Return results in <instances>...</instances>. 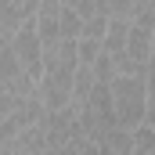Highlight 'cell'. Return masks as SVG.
<instances>
[{"label":"cell","instance_id":"6da1fadb","mask_svg":"<svg viewBox=\"0 0 155 155\" xmlns=\"http://www.w3.org/2000/svg\"><path fill=\"white\" fill-rule=\"evenodd\" d=\"M112 101H116V119L123 130L137 134L148 123V79L141 76H116L112 79Z\"/></svg>","mask_w":155,"mask_h":155},{"label":"cell","instance_id":"7a4b0ae2","mask_svg":"<svg viewBox=\"0 0 155 155\" xmlns=\"http://www.w3.org/2000/svg\"><path fill=\"white\" fill-rule=\"evenodd\" d=\"M61 11H65V0H40L36 29H40V36H43V43L61 40Z\"/></svg>","mask_w":155,"mask_h":155},{"label":"cell","instance_id":"3957f363","mask_svg":"<svg viewBox=\"0 0 155 155\" xmlns=\"http://www.w3.org/2000/svg\"><path fill=\"white\" fill-rule=\"evenodd\" d=\"M22 76H29L15 54V43L11 40H0V87H15Z\"/></svg>","mask_w":155,"mask_h":155},{"label":"cell","instance_id":"277c9868","mask_svg":"<svg viewBox=\"0 0 155 155\" xmlns=\"http://www.w3.org/2000/svg\"><path fill=\"white\" fill-rule=\"evenodd\" d=\"M101 152L105 155H134V134L130 130H112L108 137H105V144H101Z\"/></svg>","mask_w":155,"mask_h":155},{"label":"cell","instance_id":"5b68a950","mask_svg":"<svg viewBox=\"0 0 155 155\" xmlns=\"http://www.w3.org/2000/svg\"><path fill=\"white\" fill-rule=\"evenodd\" d=\"M83 36V18L76 15V7L65 0V11H61V40H79Z\"/></svg>","mask_w":155,"mask_h":155},{"label":"cell","instance_id":"8992f818","mask_svg":"<svg viewBox=\"0 0 155 155\" xmlns=\"http://www.w3.org/2000/svg\"><path fill=\"white\" fill-rule=\"evenodd\" d=\"M101 54H105V43L101 40H79V69H90Z\"/></svg>","mask_w":155,"mask_h":155},{"label":"cell","instance_id":"52a82bcc","mask_svg":"<svg viewBox=\"0 0 155 155\" xmlns=\"http://www.w3.org/2000/svg\"><path fill=\"white\" fill-rule=\"evenodd\" d=\"M90 69H94V76H97V83H112V79L119 76V69H116V58H112L108 51H105V54H101V58H97V61H94Z\"/></svg>","mask_w":155,"mask_h":155},{"label":"cell","instance_id":"ba28073f","mask_svg":"<svg viewBox=\"0 0 155 155\" xmlns=\"http://www.w3.org/2000/svg\"><path fill=\"white\" fill-rule=\"evenodd\" d=\"M134 155H155V130L152 126H141L134 134Z\"/></svg>","mask_w":155,"mask_h":155},{"label":"cell","instance_id":"9c48e42d","mask_svg":"<svg viewBox=\"0 0 155 155\" xmlns=\"http://www.w3.org/2000/svg\"><path fill=\"white\" fill-rule=\"evenodd\" d=\"M72 7H76V15L87 22V18H94V15H101L105 7H108V0H69Z\"/></svg>","mask_w":155,"mask_h":155},{"label":"cell","instance_id":"30bf717a","mask_svg":"<svg viewBox=\"0 0 155 155\" xmlns=\"http://www.w3.org/2000/svg\"><path fill=\"white\" fill-rule=\"evenodd\" d=\"M144 126H152V130H155V97L148 101V123H144Z\"/></svg>","mask_w":155,"mask_h":155},{"label":"cell","instance_id":"8fae6325","mask_svg":"<svg viewBox=\"0 0 155 155\" xmlns=\"http://www.w3.org/2000/svg\"><path fill=\"white\" fill-rule=\"evenodd\" d=\"M148 94L155 97V61H152V69H148Z\"/></svg>","mask_w":155,"mask_h":155},{"label":"cell","instance_id":"7c38bea8","mask_svg":"<svg viewBox=\"0 0 155 155\" xmlns=\"http://www.w3.org/2000/svg\"><path fill=\"white\" fill-rule=\"evenodd\" d=\"M152 61H155V58H152Z\"/></svg>","mask_w":155,"mask_h":155}]
</instances>
